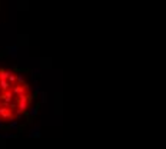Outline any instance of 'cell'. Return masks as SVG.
<instances>
[{
	"instance_id": "obj_1",
	"label": "cell",
	"mask_w": 166,
	"mask_h": 149,
	"mask_svg": "<svg viewBox=\"0 0 166 149\" xmlns=\"http://www.w3.org/2000/svg\"><path fill=\"white\" fill-rule=\"evenodd\" d=\"M34 93L22 73L0 66V125L17 122L30 110Z\"/></svg>"
}]
</instances>
